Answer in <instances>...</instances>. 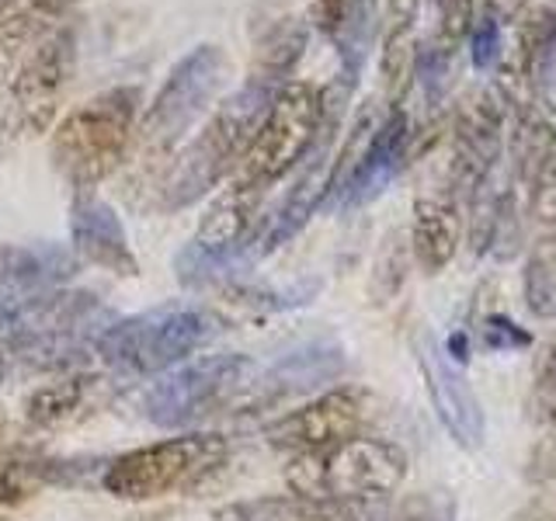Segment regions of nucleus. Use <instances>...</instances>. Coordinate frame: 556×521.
<instances>
[{"label":"nucleus","instance_id":"f257e3e1","mask_svg":"<svg viewBox=\"0 0 556 521\" xmlns=\"http://www.w3.org/2000/svg\"><path fill=\"white\" fill-rule=\"evenodd\" d=\"M112 323L91 292L49 289L0 317V386L74 372Z\"/></svg>","mask_w":556,"mask_h":521},{"label":"nucleus","instance_id":"f03ea898","mask_svg":"<svg viewBox=\"0 0 556 521\" xmlns=\"http://www.w3.org/2000/svg\"><path fill=\"white\" fill-rule=\"evenodd\" d=\"M407 476V456L393 442L352 439L295 452V459L286 466V483L292 494L320 500V504H355V500H376L393 494Z\"/></svg>","mask_w":556,"mask_h":521},{"label":"nucleus","instance_id":"7ed1b4c3","mask_svg":"<svg viewBox=\"0 0 556 521\" xmlns=\"http://www.w3.org/2000/svg\"><path fill=\"white\" fill-rule=\"evenodd\" d=\"M136 115V87H112V91L87 98L60 122L56 136H52V164L70 188H77V195H91V188L126 161Z\"/></svg>","mask_w":556,"mask_h":521},{"label":"nucleus","instance_id":"20e7f679","mask_svg":"<svg viewBox=\"0 0 556 521\" xmlns=\"http://www.w3.org/2000/svg\"><path fill=\"white\" fill-rule=\"evenodd\" d=\"M282 80L271 74H261L254 69L251 80L240 87V91L223 104L216 118L191 139V147L178 156L170 178H167V205L181 208L188 202H195L205 195L226 170L237 167L240 153L248 150L254 129L261 126V118L271 109L275 94L282 91L278 87Z\"/></svg>","mask_w":556,"mask_h":521},{"label":"nucleus","instance_id":"39448f33","mask_svg":"<svg viewBox=\"0 0 556 521\" xmlns=\"http://www.w3.org/2000/svg\"><path fill=\"white\" fill-rule=\"evenodd\" d=\"M208 330H213V323L202 309L185 303L161 306L129 320H112L98 338L94 355L118 376H161L195 355Z\"/></svg>","mask_w":556,"mask_h":521},{"label":"nucleus","instance_id":"423d86ee","mask_svg":"<svg viewBox=\"0 0 556 521\" xmlns=\"http://www.w3.org/2000/svg\"><path fill=\"white\" fill-rule=\"evenodd\" d=\"M324 118V98L313 84H286L271 109L254 129L248 150L233 170V188L265 195V188L282 181L313 147Z\"/></svg>","mask_w":556,"mask_h":521},{"label":"nucleus","instance_id":"0eeeda50","mask_svg":"<svg viewBox=\"0 0 556 521\" xmlns=\"http://www.w3.org/2000/svg\"><path fill=\"white\" fill-rule=\"evenodd\" d=\"M226 459V439L208 431H191L129 456H118L104 473V491L118 500H153L202 480Z\"/></svg>","mask_w":556,"mask_h":521},{"label":"nucleus","instance_id":"6e6552de","mask_svg":"<svg viewBox=\"0 0 556 521\" xmlns=\"http://www.w3.org/2000/svg\"><path fill=\"white\" fill-rule=\"evenodd\" d=\"M70 69H74V35L66 25L4 84L0 143H17V139H31L49 129V122L60 112Z\"/></svg>","mask_w":556,"mask_h":521},{"label":"nucleus","instance_id":"1a4fd4ad","mask_svg":"<svg viewBox=\"0 0 556 521\" xmlns=\"http://www.w3.org/2000/svg\"><path fill=\"white\" fill-rule=\"evenodd\" d=\"M251 358L223 355H191L174 369L161 372L147 393V417L161 428H185L219 407L233 390L248 382Z\"/></svg>","mask_w":556,"mask_h":521},{"label":"nucleus","instance_id":"9d476101","mask_svg":"<svg viewBox=\"0 0 556 521\" xmlns=\"http://www.w3.org/2000/svg\"><path fill=\"white\" fill-rule=\"evenodd\" d=\"M226 77V56L219 46H199L170 69V77L164 80L161 94L150 104V112L139 126L147 150H164L191 129L208 101L216 98L219 84Z\"/></svg>","mask_w":556,"mask_h":521},{"label":"nucleus","instance_id":"9b49d317","mask_svg":"<svg viewBox=\"0 0 556 521\" xmlns=\"http://www.w3.org/2000/svg\"><path fill=\"white\" fill-rule=\"evenodd\" d=\"M508 115V98L501 87H486L477 101H466L456 118V147H452V188L459 199H473L491 181L501 156V132Z\"/></svg>","mask_w":556,"mask_h":521},{"label":"nucleus","instance_id":"f8f14e48","mask_svg":"<svg viewBox=\"0 0 556 521\" xmlns=\"http://www.w3.org/2000/svg\"><path fill=\"white\" fill-rule=\"evenodd\" d=\"M362 421H365V396L344 386L309 399V404L289 410L286 417H278L275 424L265 428V439L275 448L313 452L352 439V434H358Z\"/></svg>","mask_w":556,"mask_h":521},{"label":"nucleus","instance_id":"ddd939ff","mask_svg":"<svg viewBox=\"0 0 556 521\" xmlns=\"http://www.w3.org/2000/svg\"><path fill=\"white\" fill-rule=\"evenodd\" d=\"M417 358H421L428 396H431L434 414H439V421L445 424V431L463 448H480V442H483V410H480L477 393L469 390L463 369L445 355V347H439L431 338H421Z\"/></svg>","mask_w":556,"mask_h":521},{"label":"nucleus","instance_id":"4468645a","mask_svg":"<svg viewBox=\"0 0 556 521\" xmlns=\"http://www.w3.org/2000/svg\"><path fill=\"white\" fill-rule=\"evenodd\" d=\"M80 0H28L0 17V87L39 52L52 35L63 31Z\"/></svg>","mask_w":556,"mask_h":521},{"label":"nucleus","instance_id":"2eb2a0df","mask_svg":"<svg viewBox=\"0 0 556 521\" xmlns=\"http://www.w3.org/2000/svg\"><path fill=\"white\" fill-rule=\"evenodd\" d=\"M70 237L74 251L87 257L91 265H101L115 275H136V257L129 251V240L112 205H104L94 195H77L70 208Z\"/></svg>","mask_w":556,"mask_h":521},{"label":"nucleus","instance_id":"dca6fc26","mask_svg":"<svg viewBox=\"0 0 556 521\" xmlns=\"http://www.w3.org/2000/svg\"><path fill=\"white\" fill-rule=\"evenodd\" d=\"M74 275V257L63 247H0V317L31 295L56 289Z\"/></svg>","mask_w":556,"mask_h":521},{"label":"nucleus","instance_id":"f3484780","mask_svg":"<svg viewBox=\"0 0 556 521\" xmlns=\"http://www.w3.org/2000/svg\"><path fill=\"white\" fill-rule=\"evenodd\" d=\"M407 139L410 122L404 112L393 109V115L369 139V150L358 156L355 174L348 178V202H369L396 178V170L407 164Z\"/></svg>","mask_w":556,"mask_h":521},{"label":"nucleus","instance_id":"a211bd4d","mask_svg":"<svg viewBox=\"0 0 556 521\" xmlns=\"http://www.w3.org/2000/svg\"><path fill=\"white\" fill-rule=\"evenodd\" d=\"M463 240V216L456 199L445 195H428L414 205V230H410V247L417 265L428 275L442 271L459 251Z\"/></svg>","mask_w":556,"mask_h":521},{"label":"nucleus","instance_id":"6ab92c4d","mask_svg":"<svg viewBox=\"0 0 556 521\" xmlns=\"http://www.w3.org/2000/svg\"><path fill=\"white\" fill-rule=\"evenodd\" d=\"M417 0H390L387 11V39H382V87L393 109L407 98L417 77V46H414Z\"/></svg>","mask_w":556,"mask_h":521},{"label":"nucleus","instance_id":"aec40b11","mask_svg":"<svg viewBox=\"0 0 556 521\" xmlns=\"http://www.w3.org/2000/svg\"><path fill=\"white\" fill-rule=\"evenodd\" d=\"M344 369V355L338 344H309L303 352L289 355L286 361H278L261 399H275V396H292V393H306L320 382L341 376Z\"/></svg>","mask_w":556,"mask_h":521},{"label":"nucleus","instance_id":"412c9836","mask_svg":"<svg viewBox=\"0 0 556 521\" xmlns=\"http://www.w3.org/2000/svg\"><path fill=\"white\" fill-rule=\"evenodd\" d=\"M556 156V129L553 122L539 112V104H521L515 122V170L521 188H532L539 174L549 167Z\"/></svg>","mask_w":556,"mask_h":521},{"label":"nucleus","instance_id":"4be33fe9","mask_svg":"<svg viewBox=\"0 0 556 521\" xmlns=\"http://www.w3.org/2000/svg\"><path fill=\"white\" fill-rule=\"evenodd\" d=\"M219 521H344L348 511L341 504H320L300 494L289 497H257L230 504V508L216 511Z\"/></svg>","mask_w":556,"mask_h":521},{"label":"nucleus","instance_id":"5701e85b","mask_svg":"<svg viewBox=\"0 0 556 521\" xmlns=\"http://www.w3.org/2000/svg\"><path fill=\"white\" fill-rule=\"evenodd\" d=\"M257 202H261V195H254V191H240V188H230L226 195H219L199 226V247L223 251V247L240 243V237L251 230Z\"/></svg>","mask_w":556,"mask_h":521},{"label":"nucleus","instance_id":"b1692460","mask_svg":"<svg viewBox=\"0 0 556 521\" xmlns=\"http://www.w3.org/2000/svg\"><path fill=\"white\" fill-rule=\"evenodd\" d=\"M84 396H87V379L84 376H63V379H52L46 386H39L25 404V417L28 424L35 428H56L63 421H70L80 407H84Z\"/></svg>","mask_w":556,"mask_h":521},{"label":"nucleus","instance_id":"393cba45","mask_svg":"<svg viewBox=\"0 0 556 521\" xmlns=\"http://www.w3.org/2000/svg\"><path fill=\"white\" fill-rule=\"evenodd\" d=\"M526 306L539 320H556V233L539 240L529 254Z\"/></svg>","mask_w":556,"mask_h":521},{"label":"nucleus","instance_id":"a878e982","mask_svg":"<svg viewBox=\"0 0 556 521\" xmlns=\"http://www.w3.org/2000/svg\"><path fill=\"white\" fill-rule=\"evenodd\" d=\"M529 410H532V421L556 424V334L546 344V352L539 355L532 396H529Z\"/></svg>","mask_w":556,"mask_h":521},{"label":"nucleus","instance_id":"bb28decb","mask_svg":"<svg viewBox=\"0 0 556 521\" xmlns=\"http://www.w3.org/2000/svg\"><path fill=\"white\" fill-rule=\"evenodd\" d=\"M491 251L501 260H511L521 251V216H518L515 188L497 195V213H494V226H491Z\"/></svg>","mask_w":556,"mask_h":521},{"label":"nucleus","instance_id":"cd10ccee","mask_svg":"<svg viewBox=\"0 0 556 521\" xmlns=\"http://www.w3.org/2000/svg\"><path fill=\"white\" fill-rule=\"evenodd\" d=\"M39 469L28 462H0V504H17L39 491Z\"/></svg>","mask_w":556,"mask_h":521},{"label":"nucleus","instance_id":"c85d7f7f","mask_svg":"<svg viewBox=\"0 0 556 521\" xmlns=\"http://www.w3.org/2000/svg\"><path fill=\"white\" fill-rule=\"evenodd\" d=\"M473 28V0H439V42L456 46Z\"/></svg>","mask_w":556,"mask_h":521},{"label":"nucleus","instance_id":"c756f323","mask_svg":"<svg viewBox=\"0 0 556 521\" xmlns=\"http://www.w3.org/2000/svg\"><path fill=\"white\" fill-rule=\"evenodd\" d=\"M529 208L539 226L556 230V156L549 161V167L539 174V181L529 188Z\"/></svg>","mask_w":556,"mask_h":521},{"label":"nucleus","instance_id":"7c9ffc66","mask_svg":"<svg viewBox=\"0 0 556 521\" xmlns=\"http://www.w3.org/2000/svg\"><path fill=\"white\" fill-rule=\"evenodd\" d=\"M469 52H473V63L480 69L494 66V60L501 56V25L494 14H483L480 22H473V28H469Z\"/></svg>","mask_w":556,"mask_h":521},{"label":"nucleus","instance_id":"2f4dec72","mask_svg":"<svg viewBox=\"0 0 556 521\" xmlns=\"http://www.w3.org/2000/svg\"><path fill=\"white\" fill-rule=\"evenodd\" d=\"M387 521H452V504L445 497L421 494V497H410L407 504H400Z\"/></svg>","mask_w":556,"mask_h":521},{"label":"nucleus","instance_id":"473e14b6","mask_svg":"<svg viewBox=\"0 0 556 521\" xmlns=\"http://www.w3.org/2000/svg\"><path fill=\"white\" fill-rule=\"evenodd\" d=\"M526 476H529L532 483H546V486L556 480V428L535 442L532 456H529V462H526Z\"/></svg>","mask_w":556,"mask_h":521},{"label":"nucleus","instance_id":"72a5a7b5","mask_svg":"<svg viewBox=\"0 0 556 521\" xmlns=\"http://www.w3.org/2000/svg\"><path fill=\"white\" fill-rule=\"evenodd\" d=\"M483 338H486V347H501V352L529 344L526 330H521L518 323H511L508 317H491V320H486L483 323Z\"/></svg>","mask_w":556,"mask_h":521},{"label":"nucleus","instance_id":"f704fd0d","mask_svg":"<svg viewBox=\"0 0 556 521\" xmlns=\"http://www.w3.org/2000/svg\"><path fill=\"white\" fill-rule=\"evenodd\" d=\"M348 11H352V0H313V22L327 35H338L348 25Z\"/></svg>","mask_w":556,"mask_h":521},{"label":"nucleus","instance_id":"c9c22d12","mask_svg":"<svg viewBox=\"0 0 556 521\" xmlns=\"http://www.w3.org/2000/svg\"><path fill=\"white\" fill-rule=\"evenodd\" d=\"M511 521H556V486H543L511 514Z\"/></svg>","mask_w":556,"mask_h":521},{"label":"nucleus","instance_id":"e433bc0d","mask_svg":"<svg viewBox=\"0 0 556 521\" xmlns=\"http://www.w3.org/2000/svg\"><path fill=\"white\" fill-rule=\"evenodd\" d=\"M491 4H497L504 14H518V11L529 8V0H491Z\"/></svg>","mask_w":556,"mask_h":521},{"label":"nucleus","instance_id":"4c0bfd02","mask_svg":"<svg viewBox=\"0 0 556 521\" xmlns=\"http://www.w3.org/2000/svg\"><path fill=\"white\" fill-rule=\"evenodd\" d=\"M0 434H4V410H0Z\"/></svg>","mask_w":556,"mask_h":521},{"label":"nucleus","instance_id":"58836bf2","mask_svg":"<svg viewBox=\"0 0 556 521\" xmlns=\"http://www.w3.org/2000/svg\"><path fill=\"white\" fill-rule=\"evenodd\" d=\"M4 4H11V0H0V8H4Z\"/></svg>","mask_w":556,"mask_h":521},{"label":"nucleus","instance_id":"ea45409f","mask_svg":"<svg viewBox=\"0 0 556 521\" xmlns=\"http://www.w3.org/2000/svg\"><path fill=\"white\" fill-rule=\"evenodd\" d=\"M0 521H11V518H0Z\"/></svg>","mask_w":556,"mask_h":521}]
</instances>
